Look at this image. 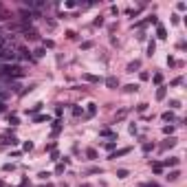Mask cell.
<instances>
[{"label":"cell","mask_w":187,"mask_h":187,"mask_svg":"<svg viewBox=\"0 0 187 187\" xmlns=\"http://www.w3.org/2000/svg\"><path fill=\"white\" fill-rule=\"evenodd\" d=\"M22 66L20 64H0V75H5V77L13 79V77H22Z\"/></svg>","instance_id":"1"},{"label":"cell","mask_w":187,"mask_h":187,"mask_svg":"<svg viewBox=\"0 0 187 187\" xmlns=\"http://www.w3.org/2000/svg\"><path fill=\"white\" fill-rule=\"evenodd\" d=\"M9 95H11V93H9V88H7V86H0V101L5 103V99L9 97Z\"/></svg>","instance_id":"2"},{"label":"cell","mask_w":187,"mask_h":187,"mask_svg":"<svg viewBox=\"0 0 187 187\" xmlns=\"http://www.w3.org/2000/svg\"><path fill=\"white\" fill-rule=\"evenodd\" d=\"M106 86H108V88H117V86H119V79L117 77H108V79H106Z\"/></svg>","instance_id":"3"},{"label":"cell","mask_w":187,"mask_h":187,"mask_svg":"<svg viewBox=\"0 0 187 187\" xmlns=\"http://www.w3.org/2000/svg\"><path fill=\"white\" fill-rule=\"evenodd\" d=\"M130 152V148H123V150H117V152H112L110 154V158H119V156H123V154H128Z\"/></svg>","instance_id":"4"},{"label":"cell","mask_w":187,"mask_h":187,"mask_svg":"<svg viewBox=\"0 0 187 187\" xmlns=\"http://www.w3.org/2000/svg\"><path fill=\"white\" fill-rule=\"evenodd\" d=\"M161 165H178V158L176 156H170V158H165Z\"/></svg>","instance_id":"5"},{"label":"cell","mask_w":187,"mask_h":187,"mask_svg":"<svg viewBox=\"0 0 187 187\" xmlns=\"http://www.w3.org/2000/svg\"><path fill=\"white\" fill-rule=\"evenodd\" d=\"M165 95H167V88H165V86H161V88L156 90V99H165Z\"/></svg>","instance_id":"6"},{"label":"cell","mask_w":187,"mask_h":187,"mask_svg":"<svg viewBox=\"0 0 187 187\" xmlns=\"http://www.w3.org/2000/svg\"><path fill=\"white\" fill-rule=\"evenodd\" d=\"M95 112H97V106H95V103H88V110H86V114H88V117H95Z\"/></svg>","instance_id":"7"},{"label":"cell","mask_w":187,"mask_h":187,"mask_svg":"<svg viewBox=\"0 0 187 187\" xmlns=\"http://www.w3.org/2000/svg\"><path fill=\"white\" fill-rule=\"evenodd\" d=\"M156 35H158L161 40H165V38H167V31H165V29H163L161 24H158V29H156Z\"/></svg>","instance_id":"8"},{"label":"cell","mask_w":187,"mask_h":187,"mask_svg":"<svg viewBox=\"0 0 187 187\" xmlns=\"http://www.w3.org/2000/svg\"><path fill=\"white\" fill-rule=\"evenodd\" d=\"M33 121H35V123H44V121H49V114H38Z\"/></svg>","instance_id":"9"},{"label":"cell","mask_w":187,"mask_h":187,"mask_svg":"<svg viewBox=\"0 0 187 187\" xmlns=\"http://www.w3.org/2000/svg\"><path fill=\"white\" fill-rule=\"evenodd\" d=\"M178 176H181V172H178V170H174V172H170L167 181H178Z\"/></svg>","instance_id":"10"},{"label":"cell","mask_w":187,"mask_h":187,"mask_svg":"<svg viewBox=\"0 0 187 187\" xmlns=\"http://www.w3.org/2000/svg\"><path fill=\"white\" fill-rule=\"evenodd\" d=\"M174 145H176V139H174V137H170L167 141H165V145H163V148H174Z\"/></svg>","instance_id":"11"},{"label":"cell","mask_w":187,"mask_h":187,"mask_svg":"<svg viewBox=\"0 0 187 187\" xmlns=\"http://www.w3.org/2000/svg\"><path fill=\"white\" fill-rule=\"evenodd\" d=\"M84 79H86V82H93V84L99 82V77H95V75H84Z\"/></svg>","instance_id":"12"},{"label":"cell","mask_w":187,"mask_h":187,"mask_svg":"<svg viewBox=\"0 0 187 187\" xmlns=\"http://www.w3.org/2000/svg\"><path fill=\"white\" fill-rule=\"evenodd\" d=\"M163 121H174V112H163Z\"/></svg>","instance_id":"13"},{"label":"cell","mask_w":187,"mask_h":187,"mask_svg":"<svg viewBox=\"0 0 187 187\" xmlns=\"http://www.w3.org/2000/svg\"><path fill=\"white\" fill-rule=\"evenodd\" d=\"M117 178H128V170H117Z\"/></svg>","instance_id":"14"},{"label":"cell","mask_w":187,"mask_h":187,"mask_svg":"<svg viewBox=\"0 0 187 187\" xmlns=\"http://www.w3.org/2000/svg\"><path fill=\"white\" fill-rule=\"evenodd\" d=\"M59 130H62V121H55L53 123V134H57Z\"/></svg>","instance_id":"15"},{"label":"cell","mask_w":187,"mask_h":187,"mask_svg":"<svg viewBox=\"0 0 187 187\" xmlns=\"http://www.w3.org/2000/svg\"><path fill=\"white\" fill-rule=\"evenodd\" d=\"M86 156H88V158H97V152H95L93 148H88V150H86Z\"/></svg>","instance_id":"16"},{"label":"cell","mask_w":187,"mask_h":187,"mask_svg":"<svg viewBox=\"0 0 187 187\" xmlns=\"http://www.w3.org/2000/svg\"><path fill=\"white\" fill-rule=\"evenodd\" d=\"M154 49H156V44H154V40L148 44V55H154Z\"/></svg>","instance_id":"17"},{"label":"cell","mask_w":187,"mask_h":187,"mask_svg":"<svg viewBox=\"0 0 187 187\" xmlns=\"http://www.w3.org/2000/svg\"><path fill=\"white\" fill-rule=\"evenodd\" d=\"M152 170H154L156 174H161V172H163V165H161V163H154V165H152Z\"/></svg>","instance_id":"18"},{"label":"cell","mask_w":187,"mask_h":187,"mask_svg":"<svg viewBox=\"0 0 187 187\" xmlns=\"http://www.w3.org/2000/svg\"><path fill=\"white\" fill-rule=\"evenodd\" d=\"M103 148H106V150H114V141H106V143H103Z\"/></svg>","instance_id":"19"},{"label":"cell","mask_w":187,"mask_h":187,"mask_svg":"<svg viewBox=\"0 0 187 187\" xmlns=\"http://www.w3.org/2000/svg\"><path fill=\"white\" fill-rule=\"evenodd\" d=\"M9 123L11 126H18V117H15V114H9Z\"/></svg>","instance_id":"20"},{"label":"cell","mask_w":187,"mask_h":187,"mask_svg":"<svg viewBox=\"0 0 187 187\" xmlns=\"http://www.w3.org/2000/svg\"><path fill=\"white\" fill-rule=\"evenodd\" d=\"M99 134H101V137H112V130H108V128H106V130H101Z\"/></svg>","instance_id":"21"},{"label":"cell","mask_w":187,"mask_h":187,"mask_svg":"<svg viewBox=\"0 0 187 187\" xmlns=\"http://www.w3.org/2000/svg\"><path fill=\"white\" fill-rule=\"evenodd\" d=\"M163 132H165V134H172V132H174V126H165V128H163Z\"/></svg>","instance_id":"22"},{"label":"cell","mask_w":187,"mask_h":187,"mask_svg":"<svg viewBox=\"0 0 187 187\" xmlns=\"http://www.w3.org/2000/svg\"><path fill=\"white\" fill-rule=\"evenodd\" d=\"M134 68H139V62H132V64L128 66V70H130V73H134Z\"/></svg>","instance_id":"23"},{"label":"cell","mask_w":187,"mask_h":187,"mask_svg":"<svg viewBox=\"0 0 187 187\" xmlns=\"http://www.w3.org/2000/svg\"><path fill=\"white\" fill-rule=\"evenodd\" d=\"M154 82H156V84H161V82H163V75L156 73V75H154Z\"/></svg>","instance_id":"24"},{"label":"cell","mask_w":187,"mask_h":187,"mask_svg":"<svg viewBox=\"0 0 187 187\" xmlns=\"http://www.w3.org/2000/svg\"><path fill=\"white\" fill-rule=\"evenodd\" d=\"M176 9H178V11H185V9H187V5H185V2H178Z\"/></svg>","instance_id":"25"},{"label":"cell","mask_w":187,"mask_h":187,"mask_svg":"<svg viewBox=\"0 0 187 187\" xmlns=\"http://www.w3.org/2000/svg\"><path fill=\"white\" fill-rule=\"evenodd\" d=\"M73 114H75V117H79V114H82V108H79V106H75V108H73Z\"/></svg>","instance_id":"26"},{"label":"cell","mask_w":187,"mask_h":187,"mask_svg":"<svg viewBox=\"0 0 187 187\" xmlns=\"http://www.w3.org/2000/svg\"><path fill=\"white\" fill-rule=\"evenodd\" d=\"M152 148H154L152 143H145V145H143V152H150V150H152Z\"/></svg>","instance_id":"27"},{"label":"cell","mask_w":187,"mask_h":187,"mask_svg":"<svg viewBox=\"0 0 187 187\" xmlns=\"http://www.w3.org/2000/svg\"><path fill=\"white\" fill-rule=\"evenodd\" d=\"M24 150H27V152H29V150H33V143L27 141V143H24Z\"/></svg>","instance_id":"28"},{"label":"cell","mask_w":187,"mask_h":187,"mask_svg":"<svg viewBox=\"0 0 187 187\" xmlns=\"http://www.w3.org/2000/svg\"><path fill=\"white\" fill-rule=\"evenodd\" d=\"M141 187H158V185H156V183H143Z\"/></svg>","instance_id":"29"},{"label":"cell","mask_w":187,"mask_h":187,"mask_svg":"<svg viewBox=\"0 0 187 187\" xmlns=\"http://www.w3.org/2000/svg\"><path fill=\"white\" fill-rule=\"evenodd\" d=\"M2 110H5V103H2V101H0V112H2Z\"/></svg>","instance_id":"30"},{"label":"cell","mask_w":187,"mask_h":187,"mask_svg":"<svg viewBox=\"0 0 187 187\" xmlns=\"http://www.w3.org/2000/svg\"><path fill=\"white\" fill-rule=\"evenodd\" d=\"M79 187H88V185H79Z\"/></svg>","instance_id":"31"},{"label":"cell","mask_w":187,"mask_h":187,"mask_svg":"<svg viewBox=\"0 0 187 187\" xmlns=\"http://www.w3.org/2000/svg\"><path fill=\"white\" fill-rule=\"evenodd\" d=\"M0 187H2V181H0Z\"/></svg>","instance_id":"32"}]
</instances>
